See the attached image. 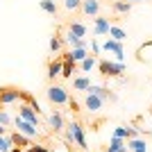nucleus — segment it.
I'll return each mask as SVG.
<instances>
[{"label":"nucleus","mask_w":152,"mask_h":152,"mask_svg":"<svg viewBox=\"0 0 152 152\" xmlns=\"http://www.w3.org/2000/svg\"><path fill=\"white\" fill-rule=\"evenodd\" d=\"M66 143H75L80 150H86V136L80 121H70L66 125Z\"/></svg>","instance_id":"f257e3e1"},{"label":"nucleus","mask_w":152,"mask_h":152,"mask_svg":"<svg viewBox=\"0 0 152 152\" xmlns=\"http://www.w3.org/2000/svg\"><path fill=\"white\" fill-rule=\"evenodd\" d=\"M45 98H48V102L55 104V107H66L68 100H70L68 91L64 89V86H59V84H50V86L45 89Z\"/></svg>","instance_id":"f03ea898"},{"label":"nucleus","mask_w":152,"mask_h":152,"mask_svg":"<svg viewBox=\"0 0 152 152\" xmlns=\"http://www.w3.org/2000/svg\"><path fill=\"white\" fill-rule=\"evenodd\" d=\"M98 70H100L102 77H123V73L127 70L125 61H109V59H102L98 61Z\"/></svg>","instance_id":"7ed1b4c3"},{"label":"nucleus","mask_w":152,"mask_h":152,"mask_svg":"<svg viewBox=\"0 0 152 152\" xmlns=\"http://www.w3.org/2000/svg\"><path fill=\"white\" fill-rule=\"evenodd\" d=\"M18 100H23V89H18V86H12V84L0 86V107L14 104V102H18Z\"/></svg>","instance_id":"20e7f679"},{"label":"nucleus","mask_w":152,"mask_h":152,"mask_svg":"<svg viewBox=\"0 0 152 152\" xmlns=\"http://www.w3.org/2000/svg\"><path fill=\"white\" fill-rule=\"evenodd\" d=\"M14 125H16V132L25 134V136H30V139H39V136H41V134H39V127L32 125V123H27V121H23L20 116L14 118Z\"/></svg>","instance_id":"39448f33"},{"label":"nucleus","mask_w":152,"mask_h":152,"mask_svg":"<svg viewBox=\"0 0 152 152\" xmlns=\"http://www.w3.org/2000/svg\"><path fill=\"white\" fill-rule=\"evenodd\" d=\"M102 50L111 52L116 57V61H123L125 59V48H123V41H114V39H107L104 43H102Z\"/></svg>","instance_id":"423d86ee"},{"label":"nucleus","mask_w":152,"mask_h":152,"mask_svg":"<svg viewBox=\"0 0 152 152\" xmlns=\"http://www.w3.org/2000/svg\"><path fill=\"white\" fill-rule=\"evenodd\" d=\"M109 30H111V23H109V18L107 16H95L93 18V34L95 37H107L109 34Z\"/></svg>","instance_id":"0eeeda50"},{"label":"nucleus","mask_w":152,"mask_h":152,"mask_svg":"<svg viewBox=\"0 0 152 152\" xmlns=\"http://www.w3.org/2000/svg\"><path fill=\"white\" fill-rule=\"evenodd\" d=\"M84 107H86V111H89V114H98V111L104 107V100H102L100 95L86 93V98H84Z\"/></svg>","instance_id":"6e6552de"},{"label":"nucleus","mask_w":152,"mask_h":152,"mask_svg":"<svg viewBox=\"0 0 152 152\" xmlns=\"http://www.w3.org/2000/svg\"><path fill=\"white\" fill-rule=\"evenodd\" d=\"M18 116L23 118V121H27V123H32V125L39 127V114L30 107V104H25V102H23V104L18 107Z\"/></svg>","instance_id":"1a4fd4ad"},{"label":"nucleus","mask_w":152,"mask_h":152,"mask_svg":"<svg viewBox=\"0 0 152 152\" xmlns=\"http://www.w3.org/2000/svg\"><path fill=\"white\" fill-rule=\"evenodd\" d=\"M80 12H82L84 16H91V18H95V16L100 14V0H82Z\"/></svg>","instance_id":"9d476101"},{"label":"nucleus","mask_w":152,"mask_h":152,"mask_svg":"<svg viewBox=\"0 0 152 152\" xmlns=\"http://www.w3.org/2000/svg\"><path fill=\"white\" fill-rule=\"evenodd\" d=\"M48 125H50V129H52L55 134H59L64 127H66V123H64V116L59 114V111H52L50 118H48Z\"/></svg>","instance_id":"9b49d317"},{"label":"nucleus","mask_w":152,"mask_h":152,"mask_svg":"<svg viewBox=\"0 0 152 152\" xmlns=\"http://www.w3.org/2000/svg\"><path fill=\"white\" fill-rule=\"evenodd\" d=\"M104 152H127V141L118 139V136H111V139H109V145L104 148Z\"/></svg>","instance_id":"f8f14e48"},{"label":"nucleus","mask_w":152,"mask_h":152,"mask_svg":"<svg viewBox=\"0 0 152 152\" xmlns=\"http://www.w3.org/2000/svg\"><path fill=\"white\" fill-rule=\"evenodd\" d=\"M9 136H12L14 148H20V150H25V148H30V145H32V139H30V136H25V134H20V132H14V134H9Z\"/></svg>","instance_id":"ddd939ff"},{"label":"nucleus","mask_w":152,"mask_h":152,"mask_svg":"<svg viewBox=\"0 0 152 152\" xmlns=\"http://www.w3.org/2000/svg\"><path fill=\"white\" fill-rule=\"evenodd\" d=\"M127 150L132 152H148V141L136 136V139H127Z\"/></svg>","instance_id":"4468645a"},{"label":"nucleus","mask_w":152,"mask_h":152,"mask_svg":"<svg viewBox=\"0 0 152 152\" xmlns=\"http://www.w3.org/2000/svg\"><path fill=\"white\" fill-rule=\"evenodd\" d=\"M61 66H64L61 59H55V61L48 64V73H45V75H48V80H50V82H55V77L61 75Z\"/></svg>","instance_id":"2eb2a0df"},{"label":"nucleus","mask_w":152,"mask_h":152,"mask_svg":"<svg viewBox=\"0 0 152 152\" xmlns=\"http://www.w3.org/2000/svg\"><path fill=\"white\" fill-rule=\"evenodd\" d=\"M68 32L73 34V37H77V39H84L86 37V25L80 23V20H70L68 23Z\"/></svg>","instance_id":"dca6fc26"},{"label":"nucleus","mask_w":152,"mask_h":152,"mask_svg":"<svg viewBox=\"0 0 152 152\" xmlns=\"http://www.w3.org/2000/svg\"><path fill=\"white\" fill-rule=\"evenodd\" d=\"M111 9H114L116 14H123V16H127V14L132 12V5H129L127 0H114V2H111Z\"/></svg>","instance_id":"f3484780"},{"label":"nucleus","mask_w":152,"mask_h":152,"mask_svg":"<svg viewBox=\"0 0 152 152\" xmlns=\"http://www.w3.org/2000/svg\"><path fill=\"white\" fill-rule=\"evenodd\" d=\"M89 86H91V80L86 75H80L73 80V89L75 91H89Z\"/></svg>","instance_id":"a211bd4d"},{"label":"nucleus","mask_w":152,"mask_h":152,"mask_svg":"<svg viewBox=\"0 0 152 152\" xmlns=\"http://www.w3.org/2000/svg\"><path fill=\"white\" fill-rule=\"evenodd\" d=\"M95 66H98V59H95L93 55H89V57H84L82 61H80V68H82V73H91Z\"/></svg>","instance_id":"6ab92c4d"},{"label":"nucleus","mask_w":152,"mask_h":152,"mask_svg":"<svg viewBox=\"0 0 152 152\" xmlns=\"http://www.w3.org/2000/svg\"><path fill=\"white\" fill-rule=\"evenodd\" d=\"M41 9H43L45 14H50V16H57V12H59V7H57L55 0H41Z\"/></svg>","instance_id":"aec40b11"},{"label":"nucleus","mask_w":152,"mask_h":152,"mask_svg":"<svg viewBox=\"0 0 152 152\" xmlns=\"http://www.w3.org/2000/svg\"><path fill=\"white\" fill-rule=\"evenodd\" d=\"M75 64H77V61H64V66H61V77L70 80V77H73V73H75Z\"/></svg>","instance_id":"412c9836"},{"label":"nucleus","mask_w":152,"mask_h":152,"mask_svg":"<svg viewBox=\"0 0 152 152\" xmlns=\"http://www.w3.org/2000/svg\"><path fill=\"white\" fill-rule=\"evenodd\" d=\"M64 43H66V41H64V37H59V34H57V37H52V39H50V50L57 55V52H61Z\"/></svg>","instance_id":"4be33fe9"},{"label":"nucleus","mask_w":152,"mask_h":152,"mask_svg":"<svg viewBox=\"0 0 152 152\" xmlns=\"http://www.w3.org/2000/svg\"><path fill=\"white\" fill-rule=\"evenodd\" d=\"M109 37L114 39V41H125V30L123 27H116V25H111V30H109Z\"/></svg>","instance_id":"5701e85b"},{"label":"nucleus","mask_w":152,"mask_h":152,"mask_svg":"<svg viewBox=\"0 0 152 152\" xmlns=\"http://www.w3.org/2000/svg\"><path fill=\"white\" fill-rule=\"evenodd\" d=\"M70 57H73V61H82L84 57H89V52H86V48H70Z\"/></svg>","instance_id":"b1692460"},{"label":"nucleus","mask_w":152,"mask_h":152,"mask_svg":"<svg viewBox=\"0 0 152 152\" xmlns=\"http://www.w3.org/2000/svg\"><path fill=\"white\" fill-rule=\"evenodd\" d=\"M14 148V143H12V136H0V152H9Z\"/></svg>","instance_id":"393cba45"},{"label":"nucleus","mask_w":152,"mask_h":152,"mask_svg":"<svg viewBox=\"0 0 152 152\" xmlns=\"http://www.w3.org/2000/svg\"><path fill=\"white\" fill-rule=\"evenodd\" d=\"M64 7H66V12H80L82 0H64Z\"/></svg>","instance_id":"a878e982"},{"label":"nucleus","mask_w":152,"mask_h":152,"mask_svg":"<svg viewBox=\"0 0 152 152\" xmlns=\"http://www.w3.org/2000/svg\"><path fill=\"white\" fill-rule=\"evenodd\" d=\"M111 136H118V139H125L127 141V127H123V125L114 127V134H111Z\"/></svg>","instance_id":"bb28decb"},{"label":"nucleus","mask_w":152,"mask_h":152,"mask_svg":"<svg viewBox=\"0 0 152 152\" xmlns=\"http://www.w3.org/2000/svg\"><path fill=\"white\" fill-rule=\"evenodd\" d=\"M23 152H50V150H48L45 145H34V143H32V145H30V148H25Z\"/></svg>","instance_id":"cd10ccee"},{"label":"nucleus","mask_w":152,"mask_h":152,"mask_svg":"<svg viewBox=\"0 0 152 152\" xmlns=\"http://www.w3.org/2000/svg\"><path fill=\"white\" fill-rule=\"evenodd\" d=\"M68 107H70V111H73V114H77V111H80V102L70 98V100H68Z\"/></svg>","instance_id":"c85d7f7f"},{"label":"nucleus","mask_w":152,"mask_h":152,"mask_svg":"<svg viewBox=\"0 0 152 152\" xmlns=\"http://www.w3.org/2000/svg\"><path fill=\"white\" fill-rule=\"evenodd\" d=\"M91 50H93V55H100V52H102V45L98 43L95 39H93V41H91Z\"/></svg>","instance_id":"c756f323"},{"label":"nucleus","mask_w":152,"mask_h":152,"mask_svg":"<svg viewBox=\"0 0 152 152\" xmlns=\"http://www.w3.org/2000/svg\"><path fill=\"white\" fill-rule=\"evenodd\" d=\"M5 134H7V127L2 125V123H0V136H5Z\"/></svg>","instance_id":"7c9ffc66"},{"label":"nucleus","mask_w":152,"mask_h":152,"mask_svg":"<svg viewBox=\"0 0 152 152\" xmlns=\"http://www.w3.org/2000/svg\"><path fill=\"white\" fill-rule=\"evenodd\" d=\"M129 5H139V2H145V0H127Z\"/></svg>","instance_id":"2f4dec72"},{"label":"nucleus","mask_w":152,"mask_h":152,"mask_svg":"<svg viewBox=\"0 0 152 152\" xmlns=\"http://www.w3.org/2000/svg\"><path fill=\"white\" fill-rule=\"evenodd\" d=\"M9 152H23V150H20V148H12Z\"/></svg>","instance_id":"473e14b6"},{"label":"nucleus","mask_w":152,"mask_h":152,"mask_svg":"<svg viewBox=\"0 0 152 152\" xmlns=\"http://www.w3.org/2000/svg\"><path fill=\"white\" fill-rule=\"evenodd\" d=\"M82 152H86V150H82Z\"/></svg>","instance_id":"72a5a7b5"}]
</instances>
